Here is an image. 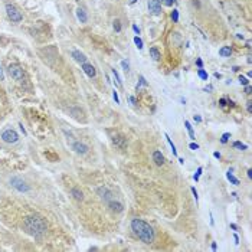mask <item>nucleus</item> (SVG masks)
Wrapping results in <instances>:
<instances>
[{"label": "nucleus", "instance_id": "1", "mask_svg": "<svg viewBox=\"0 0 252 252\" xmlns=\"http://www.w3.org/2000/svg\"><path fill=\"white\" fill-rule=\"evenodd\" d=\"M23 230L32 238L40 239L46 233L48 226H46V222L43 220V218H40L38 215H29L23 219Z\"/></svg>", "mask_w": 252, "mask_h": 252}, {"label": "nucleus", "instance_id": "2", "mask_svg": "<svg viewBox=\"0 0 252 252\" xmlns=\"http://www.w3.org/2000/svg\"><path fill=\"white\" fill-rule=\"evenodd\" d=\"M131 229L138 236V239L147 245L153 243L156 239V230L153 229V226H150L147 222H144L140 218H134L131 220Z\"/></svg>", "mask_w": 252, "mask_h": 252}, {"label": "nucleus", "instance_id": "3", "mask_svg": "<svg viewBox=\"0 0 252 252\" xmlns=\"http://www.w3.org/2000/svg\"><path fill=\"white\" fill-rule=\"evenodd\" d=\"M6 13H7L9 19H10V20H12L13 23L22 22V19H23L22 13L17 10V9H16V7H15L13 5H10V3H7V5H6Z\"/></svg>", "mask_w": 252, "mask_h": 252}, {"label": "nucleus", "instance_id": "4", "mask_svg": "<svg viewBox=\"0 0 252 252\" xmlns=\"http://www.w3.org/2000/svg\"><path fill=\"white\" fill-rule=\"evenodd\" d=\"M0 138H2L5 143H7V144H15V143L19 141V134H17L15 130L7 128V130H5V131L2 133Z\"/></svg>", "mask_w": 252, "mask_h": 252}, {"label": "nucleus", "instance_id": "5", "mask_svg": "<svg viewBox=\"0 0 252 252\" xmlns=\"http://www.w3.org/2000/svg\"><path fill=\"white\" fill-rule=\"evenodd\" d=\"M10 185H12V187H15L17 192H20V193H26V192L30 190L29 185L25 180H22L20 177H12V179H10Z\"/></svg>", "mask_w": 252, "mask_h": 252}, {"label": "nucleus", "instance_id": "6", "mask_svg": "<svg viewBox=\"0 0 252 252\" xmlns=\"http://www.w3.org/2000/svg\"><path fill=\"white\" fill-rule=\"evenodd\" d=\"M7 72H9V75H10L13 79H16V81H23V78H25V72H23V69L19 65H16V64L9 65Z\"/></svg>", "mask_w": 252, "mask_h": 252}, {"label": "nucleus", "instance_id": "7", "mask_svg": "<svg viewBox=\"0 0 252 252\" xmlns=\"http://www.w3.org/2000/svg\"><path fill=\"white\" fill-rule=\"evenodd\" d=\"M97 195H98V196L101 197V199H102L105 203H108L110 200H112V199H114V195H112V192H111V190L107 186L98 187V189H97Z\"/></svg>", "mask_w": 252, "mask_h": 252}, {"label": "nucleus", "instance_id": "8", "mask_svg": "<svg viewBox=\"0 0 252 252\" xmlns=\"http://www.w3.org/2000/svg\"><path fill=\"white\" fill-rule=\"evenodd\" d=\"M148 12L153 15H160L161 13V2L160 0H148L147 3Z\"/></svg>", "mask_w": 252, "mask_h": 252}, {"label": "nucleus", "instance_id": "9", "mask_svg": "<svg viewBox=\"0 0 252 252\" xmlns=\"http://www.w3.org/2000/svg\"><path fill=\"white\" fill-rule=\"evenodd\" d=\"M72 150L75 151L77 154H87L88 153V150H89V147H88L85 143H82V141H74L72 143Z\"/></svg>", "mask_w": 252, "mask_h": 252}, {"label": "nucleus", "instance_id": "10", "mask_svg": "<svg viewBox=\"0 0 252 252\" xmlns=\"http://www.w3.org/2000/svg\"><path fill=\"white\" fill-rule=\"evenodd\" d=\"M81 68H82V71L87 74L89 78H95V75H97V71H95V68H94L91 64H88V62H85V64H81Z\"/></svg>", "mask_w": 252, "mask_h": 252}, {"label": "nucleus", "instance_id": "11", "mask_svg": "<svg viewBox=\"0 0 252 252\" xmlns=\"http://www.w3.org/2000/svg\"><path fill=\"white\" fill-rule=\"evenodd\" d=\"M112 143H114L118 148H121V150H124V148L127 147V138L123 137V136H114V137H112Z\"/></svg>", "mask_w": 252, "mask_h": 252}, {"label": "nucleus", "instance_id": "12", "mask_svg": "<svg viewBox=\"0 0 252 252\" xmlns=\"http://www.w3.org/2000/svg\"><path fill=\"white\" fill-rule=\"evenodd\" d=\"M108 205V208L112 210V212H117V213H120V212H123L124 210V206H123V203H120V202H117V200H110V202L107 203Z\"/></svg>", "mask_w": 252, "mask_h": 252}, {"label": "nucleus", "instance_id": "13", "mask_svg": "<svg viewBox=\"0 0 252 252\" xmlns=\"http://www.w3.org/2000/svg\"><path fill=\"white\" fill-rule=\"evenodd\" d=\"M153 161H154V164L156 166H163L164 164L166 159H164V156H163V153L159 151V150H156V151L153 153Z\"/></svg>", "mask_w": 252, "mask_h": 252}, {"label": "nucleus", "instance_id": "14", "mask_svg": "<svg viewBox=\"0 0 252 252\" xmlns=\"http://www.w3.org/2000/svg\"><path fill=\"white\" fill-rule=\"evenodd\" d=\"M72 58L77 60L78 64H85L87 59H88L87 56L84 55L82 52H79V50H72Z\"/></svg>", "mask_w": 252, "mask_h": 252}, {"label": "nucleus", "instance_id": "15", "mask_svg": "<svg viewBox=\"0 0 252 252\" xmlns=\"http://www.w3.org/2000/svg\"><path fill=\"white\" fill-rule=\"evenodd\" d=\"M71 196L74 197L75 200H78V202L84 200V193L81 192V189H79V187H72V189H71Z\"/></svg>", "mask_w": 252, "mask_h": 252}, {"label": "nucleus", "instance_id": "16", "mask_svg": "<svg viewBox=\"0 0 252 252\" xmlns=\"http://www.w3.org/2000/svg\"><path fill=\"white\" fill-rule=\"evenodd\" d=\"M219 55L222 58H229L232 55V49H230V46H222L219 49Z\"/></svg>", "mask_w": 252, "mask_h": 252}, {"label": "nucleus", "instance_id": "17", "mask_svg": "<svg viewBox=\"0 0 252 252\" xmlns=\"http://www.w3.org/2000/svg\"><path fill=\"white\" fill-rule=\"evenodd\" d=\"M226 177H228V180H229L232 185H235V186H238V185H239V180H238L235 176H233V169H229V170H228V173H226Z\"/></svg>", "mask_w": 252, "mask_h": 252}, {"label": "nucleus", "instance_id": "18", "mask_svg": "<svg viewBox=\"0 0 252 252\" xmlns=\"http://www.w3.org/2000/svg\"><path fill=\"white\" fill-rule=\"evenodd\" d=\"M150 58H153L154 60L160 59V50L157 49L156 46H151V48H150Z\"/></svg>", "mask_w": 252, "mask_h": 252}, {"label": "nucleus", "instance_id": "19", "mask_svg": "<svg viewBox=\"0 0 252 252\" xmlns=\"http://www.w3.org/2000/svg\"><path fill=\"white\" fill-rule=\"evenodd\" d=\"M77 16H78V19H79V20H81V23H85L87 22V13H85V10H84V9H81V7H79V9H78L77 10Z\"/></svg>", "mask_w": 252, "mask_h": 252}, {"label": "nucleus", "instance_id": "20", "mask_svg": "<svg viewBox=\"0 0 252 252\" xmlns=\"http://www.w3.org/2000/svg\"><path fill=\"white\" fill-rule=\"evenodd\" d=\"M185 127L187 128V131H189V136H190V138H192V140H196V137H195V131H193V127L190 126V123H189V121H185Z\"/></svg>", "mask_w": 252, "mask_h": 252}, {"label": "nucleus", "instance_id": "21", "mask_svg": "<svg viewBox=\"0 0 252 252\" xmlns=\"http://www.w3.org/2000/svg\"><path fill=\"white\" fill-rule=\"evenodd\" d=\"M197 75H199V78H200V79H203V81H208V78H209L208 72L205 71L203 68H199V69H197Z\"/></svg>", "mask_w": 252, "mask_h": 252}, {"label": "nucleus", "instance_id": "22", "mask_svg": "<svg viewBox=\"0 0 252 252\" xmlns=\"http://www.w3.org/2000/svg\"><path fill=\"white\" fill-rule=\"evenodd\" d=\"M164 137H166V140H167V143L170 144V147H171V153H173V156H176V157H177V150H176V146L173 144V141L170 140L169 134H164Z\"/></svg>", "mask_w": 252, "mask_h": 252}, {"label": "nucleus", "instance_id": "23", "mask_svg": "<svg viewBox=\"0 0 252 252\" xmlns=\"http://www.w3.org/2000/svg\"><path fill=\"white\" fill-rule=\"evenodd\" d=\"M232 146H233L235 148H238V150H241V151H243V150H247L248 148L247 144H243V143H241V141H235Z\"/></svg>", "mask_w": 252, "mask_h": 252}, {"label": "nucleus", "instance_id": "24", "mask_svg": "<svg viewBox=\"0 0 252 252\" xmlns=\"http://www.w3.org/2000/svg\"><path fill=\"white\" fill-rule=\"evenodd\" d=\"M111 72H112V75H114V78H115V81H117V85H118V87H121V85H123V81H121V78H120V75H118L117 69H111Z\"/></svg>", "mask_w": 252, "mask_h": 252}, {"label": "nucleus", "instance_id": "25", "mask_svg": "<svg viewBox=\"0 0 252 252\" xmlns=\"http://www.w3.org/2000/svg\"><path fill=\"white\" fill-rule=\"evenodd\" d=\"M238 79H239V84H241V85H243V87H245V85H249V81H248L247 77H243V75H239V78H238Z\"/></svg>", "mask_w": 252, "mask_h": 252}, {"label": "nucleus", "instance_id": "26", "mask_svg": "<svg viewBox=\"0 0 252 252\" xmlns=\"http://www.w3.org/2000/svg\"><path fill=\"white\" fill-rule=\"evenodd\" d=\"M171 20H173V22H179V10H177V9H174V10L171 12Z\"/></svg>", "mask_w": 252, "mask_h": 252}, {"label": "nucleus", "instance_id": "27", "mask_svg": "<svg viewBox=\"0 0 252 252\" xmlns=\"http://www.w3.org/2000/svg\"><path fill=\"white\" fill-rule=\"evenodd\" d=\"M134 43H136V46L138 49H143V40L138 36H134Z\"/></svg>", "mask_w": 252, "mask_h": 252}, {"label": "nucleus", "instance_id": "28", "mask_svg": "<svg viewBox=\"0 0 252 252\" xmlns=\"http://www.w3.org/2000/svg\"><path fill=\"white\" fill-rule=\"evenodd\" d=\"M114 29H115V32H118V33L121 32V22L118 20V19H115L114 20Z\"/></svg>", "mask_w": 252, "mask_h": 252}, {"label": "nucleus", "instance_id": "29", "mask_svg": "<svg viewBox=\"0 0 252 252\" xmlns=\"http://www.w3.org/2000/svg\"><path fill=\"white\" fill-rule=\"evenodd\" d=\"M229 137H230V133H225L223 136H222V138H220V143H222V144H226L228 140H229Z\"/></svg>", "mask_w": 252, "mask_h": 252}, {"label": "nucleus", "instance_id": "30", "mask_svg": "<svg viewBox=\"0 0 252 252\" xmlns=\"http://www.w3.org/2000/svg\"><path fill=\"white\" fill-rule=\"evenodd\" d=\"M202 171H203V167H199V169L196 170V173H195V176H193V179L195 180H199V177H200V174H202Z\"/></svg>", "mask_w": 252, "mask_h": 252}, {"label": "nucleus", "instance_id": "31", "mask_svg": "<svg viewBox=\"0 0 252 252\" xmlns=\"http://www.w3.org/2000/svg\"><path fill=\"white\" fill-rule=\"evenodd\" d=\"M141 85L143 87H146V85H147V81H146V78L143 77V75H140V84H137V89L141 87Z\"/></svg>", "mask_w": 252, "mask_h": 252}, {"label": "nucleus", "instance_id": "32", "mask_svg": "<svg viewBox=\"0 0 252 252\" xmlns=\"http://www.w3.org/2000/svg\"><path fill=\"white\" fill-rule=\"evenodd\" d=\"M121 66H123V69H124L126 72H128V71H130V65H128V62H127L126 59H124V60H121Z\"/></svg>", "mask_w": 252, "mask_h": 252}, {"label": "nucleus", "instance_id": "33", "mask_svg": "<svg viewBox=\"0 0 252 252\" xmlns=\"http://www.w3.org/2000/svg\"><path fill=\"white\" fill-rule=\"evenodd\" d=\"M112 98H114L115 104H120V98H118V92H117L115 89H112Z\"/></svg>", "mask_w": 252, "mask_h": 252}, {"label": "nucleus", "instance_id": "34", "mask_svg": "<svg viewBox=\"0 0 252 252\" xmlns=\"http://www.w3.org/2000/svg\"><path fill=\"white\" fill-rule=\"evenodd\" d=\"M189 148L193 150V151H196V150H199V144H196V143H190V144H189Z\"/></svg>", "mask_w": 252, "mask_h": 252}, {"label": "nucleus", "instance_id": "35", "mask_svg": "<svg viewBox=\"0 0 252 252\" xmlns=\"http://www.w3.org/2000/svg\"><path fill=\"white\" fill-rule=\"evenodd\" d=\"M161 3L164 6H173V3H176V0H161Z\"/></svg>", "mask_w": 252, "mask_h": 252}, {"label": "nucleus", "instance_id": "36", "mask_svg": "<svg viewBox=\"0 0 252 252\" xmlns=\"http://www.w3.org/2000/svg\"><path fill=\"white\" fill-rule=\"evenodd\" d=\"M190 190H192V193H193V197H195V200H199V196H197V190H196V187H192V189H190Z\"/></svg>", "mask_w": 252, "mask_h": 252}, {"label": "nucleus", "instance_id": "37", "mask_svg": "<svg viewBox=\"0 0 252 252\" xmlns=\"http://www.w3.org/2000/svg\"><path fill=\"white\" fill-rule=\"evenodd\" d=\"M219 105L222 107V108H225V107H226V98H220L219 99Z\"/></svg>", "mask_w": 252, "mask_h": 252}, {"label": "nucleus", "instance_id": "38", "mask_svg": "<svg viewBox=\"0 0 252 252\" xmlns=\"http://www.w3.org/2000/svg\"><path fill=\"white\" fill-rule=\"evenodd\" d=\"M247 110H248V112H249V114H252V101H248Z\"/></svg>", "mask_w": 252, "mask_h": 252}, {"label": "nucleus", "instance_id": "39", "mask_svg": "<svg viewBox=\"0 0 252 252\" xmlns=\"http://www.w3.org/2000/svg\"><path fill=\"white\" fill-rule=\"evenodd\" d=\"M245 92H247L248 95H251V94H252V88H251V85H245Z\"/></svg>", "mask_w": 252, "mask_h": 252}, {"label": "nucleus", "instance_id": "40", "mask_svg": "<svg viewBox=\"0 0 252 252\" xmlns=\"http://www.w3.org/2000/svg\"><path fill=\"white\" fill-rule=\"evenodd\" d=\"M193 120L196 121V123H202V117L200 115H193Z\"/></svg>", "mask_w": 252, "mask_h": 252}, {"label": "nucleus", "instance_id": "41", "mask_svg": "<svg viewBox=\"0 0 252 252\" xmlns=\"http://www.w3.org/2000/svg\"><path fill=\"white\" fill-rule=\"evenodd\" d=\"M0 81H5V74H3V69L0 66Z\"/></svg>", "mask_w": 252, "mask_h": 252}, {"label": "nucleus", "instance_id": "42", "mask_svg": "<svg viewBox=\"0 0 252 252\" xmlns=\"http://www.w3.org/2000/svg\"><path fill=\"white\" fill-rule=\"evenodd\" d=\"M196 65L199 66V68H203V62H202V59H196Z\"/></svg>", "mask_w": 252, "mask_h": 252}, {"label": "nucleus", "instance_id": "43", "mask_svg": "<svg viewBox=\"0 0 252 252\" xmlns=\"http://www.w3.org/2000/svg\"><path fill=\"white\" fill-rule=\"evenodd\" d=\"M205 91H206V92H210V91H213V87H212V85H208V87L205 88Z\"/></svg>", "mask_w": 252, "mask_h": 252}, {"label": "nucleus", "instance_id": "44", "mask_svg": "<svg viewBox=\"0 0 252 252\" xmlns=\"http://www.w3.org/2000/svg\"><path fill=\"white\" fill-rule=\"evenodd\" d=\"M133 30H134V32L137 33V35H140V29H138L137 26H136V25H133Z\"/></svg>", "mask_w": 252, "mask_h": 252}, {"label": "nucleus", "instance_id": "45", "mask_svg": "<svg viewBox=\"0 0 252 252\" xmlns=\"http://www.w3.org/2000/svg\"><path fill=\"white\" fill-rule=\"evenodd\" d=\"M233 241H235V245H238V243H239V238H238V235H233Z\"/></svg>", "mask_w": 252, "mask_h": 252}, {"label": "nucleus", "instance_id": "46", "mask_svg": "<svg viewBox=\"0 0 252 252\" xmlns=\"http://www.w3.org/2000/svg\"><path fill=\"white\" fill-rule=\"evenodd\" d=\"M213 157H215V159H220L222 156H220V153H218V151H215V153H213Z\"/></svg>", "mask_w": 252, "mask_h": 252}, {"label": "nucleus", "instance_id": "47", "mask_svg": "<svg viewBox=\"0 0 252 252\" xmlns=\"http://www.w3.org/2000/svg\"><path fill=\"white\" fill-rule=\"evenodd\" d=\"M218 249V245H216V242H212V251H216Z\"/></svg>", "mask_w": 252, "mask_h": 252}, {"label": "nucleus", "instance_id": "48", "mask_svg": "<svg viewBox=\"0 0 252 252\" xmlns=\"http://www.w3.org/2000/svg\"><path fill=\"white\" fill-rule=\"evenodd\" d=\"M215 78H216V79H220V78H222V75H220L219 72H215Z\"/></svg>", "mask_w": 252, "mask_h": 252}, {"label": "nucleus", "instance_id": "49", "mask_svg": "<svg viewBox=\"0 0 252 252\" xmlns=\"http://www.w3.org/2000/svg\"><path fill=\"white\" fill-rule=\"evenodd\" d=\"M128 99H130L131 104H136V98H134V97H128Z\"/></svg>", "mask_w": 252, "mask_h": 252}, {"label": "nucleus", "instance_id": "50", "mask_svg": "<svg viewBox=\"0 0 252 252\" xmlns=\"http://www.w3.org/2000/svg\"><path fill=\"white\" fill-rule=\"evenodd\" d=\"M230 229H233V230H238V226H236L235 223H230Z\"/></svg>", "mask_w": 252, "mask_h": 252}, {"label": "nucleus", "instance_id": "51", "mask_svg": "<svg viewBox=\"0 0 252 252\" xmlns=\"http://www.w3.org/2000/svg\"><path fill=\"white\" fill-rule=\"evenodd\" d=\"M210 225H212V226H213L215 225V220H213V215L210 213Z\"/></svg>", "mask_w": 252, "mask_h": 252}, {"label": "nucleus", "instance_id": "52", "mask_svg": "<svg viewBox=\"0 0 252 252\" xmlns=\"http://www.w3.org/2000/svg\"><path fill=\"white\" fill-rule=\"evenodd\" d=\"M247 173H248V177H249V179H252V170L249 169V170L247 171Z\"/></svg>", "mask_w": 252, "mask_h": 252}, {"label": "nucleus", "instance_id": "53", "mask_svg": "<svg viewBox=\"0 0 252 252\" xmlns=\"http://www.w3.org/2000/svg\"><path fill=\"white\" fill-rule=\"evenodd\" d=\"M179 163H180V164H185V159H181V157H179Z\"/></svg>", "mask_w": 252, "mask_h": 252}, {"label": "nucleus", "instance_id": "54", "mask_svg": "<svg viewBox=\"0 0 252 252\" xmlns=\"http://www.w3.org/2000/svg\"><path fill=\"white\" fill-rule=\"evenodd\" d=\"M180 102H181V105H185V104H186V99H185V98H180Z\"/></svg>", "mask_w": 252, "mask_h": 252}, {"label": "nucleus", "instance_id": "55", "mask_svg": "<svg viewBox=\"0 0 252 252\" xmlns=\"http://www.w3.org/2000/svg\"><path fill=\"white\" fill-rule=\"evenodd\" d=\"M128 2H130V5H134V3H136L137 0H128Z\"/></svg>", "mask_w": 252, "mask_h": 252}]
</instances>
